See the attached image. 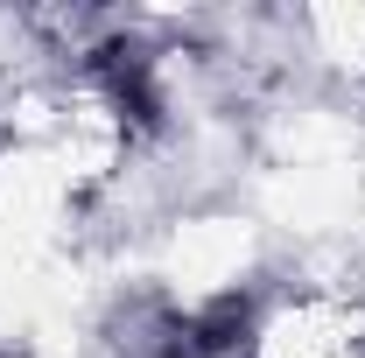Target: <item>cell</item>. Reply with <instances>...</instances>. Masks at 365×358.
I'll return each instance as SVG.
<instances>
[{
  "instance_id": "6da1fadb",
  "label": "cell",
  "mask_w": 365,
  "mask_h": 358,
  "mask_svg": "<svg viewBox=\"0 0 365 358\" xmlns=\"http://www.w3.org/2000/svg\"><path fill=\"white\" fill-rule=\"evenodd\" d=\"M91 63H98V78H106L113 106H120L127 120H140V127L162 120V98H155V78H148V56H140L134 43H106Z\"/></svg>"
}]
</instances>
